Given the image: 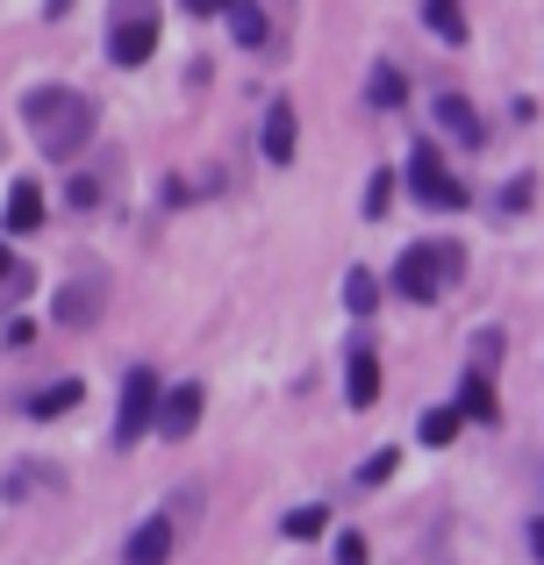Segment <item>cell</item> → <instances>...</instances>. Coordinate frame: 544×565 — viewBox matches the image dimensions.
<instances>
[{"label": "cell", "mask_w": 544, "mask_h": 565, "mask_svg": "<svg viewBox=\"0 0 544 565\" xmlns=\"http://www.w3.org/2000/svg\"><path fill=\"white\" fill-rule=\"evenodd\" d=\"M22 122H29V137H36L43 158H79L86 137H94V100L72 94V86H29Z\"/></svg>", "instance_id": "1"}, {"label": "cell", "mask_w": 544, "mask_h": 565, "mask_svg": "<svg viewBox=\"0 0 544 565\" xmlns=\"http://www.w3.org/2000/svg\"><path fill=\"white\" fill-rule=\"evenodd\" d=\"M151 51H158V0H115V14H108V57L122 72H137Z\"/></svg>", "instance_id": "2"}, {"label": "cell", "mask_w": 544, "mask_h": 565, "mask_svg": "<svg viewBox=\"0 0 544 565\" xmlns=\"http://www.w3.org/2000/svg\"><path fill=\"white\" fill-rule=\"evenodd\" d=\"M459 244H416V250H402V265H394V287L408 294V301H437L445 294V279H459Z\"/></svg>", "instance_id": "3"}, {"label": "cell", "mask_w": 544, "mask_h": 565, "mask_svg": "<svg viewBox=\"0 0 544 565\" xmlns=\"http://www.w3.org/2000/svg\"><path fill=\"white\" fill-rule=\"evenodd\" d=\"M408 186H416L423 207H445V215H459V207H466V186L445 172V158H437L430 143H416V151H408Z\"/></svg>", "instance_id": "4"}, {"label": "cell", "mask_w": 544, "mask_h": 565, "mask_svg": "<svg viewBox=\"0 0 544 565\" xmlns=\"http://www.w3.org/2000/svg\"><path fill=\"white\" fill-rule=\"evenodd\" d=\"M158 394H166V386H158V373H151V365H137V373L122 380V408H115V444H137L143 429H151V415H158Z\"/></svg>", "instance_id": "5"}, {"label": "cell", "mask_w": 544, "mask_h": 565, "mask_svg": "<svg viewBox=\"0 0 544 565\" xmlns=\"http://www.w3.org/2000/svg\"><path fill=\"white\" fill-rule=\"evenodd\" d=\"M201 408H209V401H201V380H186V386H172V394H158L151 429L166 444H186V437H194V423H201Z\"/></svg>", "instance_id": "6"}, {"label": "cell", "mask_w": 544, "mask_h": 565, "mask_svg": "<svg viewBox=\"0 0 544 565\" xmlns=\"http://www.w3.org/2000/svg\"><path fill=\"white\" fill-rule=\"evenodd\" d=\"M344 401H351V408H373V401H380V359H373V344H351L344 351Z\"/></svg>", "instance_id": "7"}, {"label": "cell", "mask_w": 544, "mask_h": 565, "mask_svg": "<svg viewBox=\"0 0 544 565\" xmlns=\"http://www.w3.org/2000/svg\"><path fill=\"white\" fill-rule=\"evenodd\" d=\"M258 151H266V166H294V108H287V100H273V108H266Z\"/></svg>", "instance_id": "8"}, {"label": "cell", "mask_w": 544, "mask_h": 565, "mask_svg": "<svg viewBox=\"0 0 544 565\" xmlns=\"http://www.w3.org/2000/svg\"><path fill=\"white\" fill-rule=\"evenodd\" d=\"M94 316H100V273L94 279H72V287L57 294V322H65V330H86Z\"/></svg>", "instance_id": "9"}, {"label": "cell", "mask_w": 544, "mask_h": 565, "mask_svg": "<svg viewBox=\"0 0 544 565\" xmlns=\"http://www.w3.org/2000/svg\"><path fill=\"white\" fill-rule=\"evenodd\" d=\"M122 558H129V565H166V558H172V515H151V523L129 537Z\"/></svg>", "instance_id": "10"}, {"label": "cell", "mask_w": 544, "mask_h": 565, "mask_svg": "<svg viewBox=\"0 0 544 565\" xmlns=\"http://www.w3.org/2000/svg\"><path fill=\"white\" fill-rule=\"evenodd\" d=\"M437 122H445L451 129V137H459V143H480V137H488V129H480V115H473V100H466V94H437Z\"/></svg>", "instance_id": "11"}, {"label": "cell", "mask_w": 544, "mask_h": 565, "mask_svg": "<svg viewBox=\"0 0 544 565\" xmlns=\"http://www.w3.org/2000/svg\"><path fill=\"white\" fill-rule=\"evenodd\" d=\"M86 401V380H57V386H43V394H29V415L36 423H57L65 408H79Z\"/></svg>", "instance_id": "12"}, {"label": "cell", "mask_w": 544, "mask_h": 565, "mask_svg": "<svg viewBox=\"0 0 544 565\" xmlns=\"http://www.w3.org/2000/svg\"><path fill=\"white\" fill-rule=\"evenodd\" d=\"M0 222H8V236H29V230H36V222H43V193L22 180V186L8 193V215H0Z\"/></svg>", "instance_id": "13"}, {"label": "cell", "mask_w": 544, "mask_h": 565, "mask_svg": "<svg viewBox=\"0 0 544 565\" xmlns=\"http://www.w3.org/2000/svg\"><path fill=\"white\" fill-rule=\"evenodd\" d=\"M230 36L244 43V51H258V43H266V8H258V0H230Z\"/></svg>", "instance_id": "14"}, {"label": "cell", "mask_w": 544, "mask_h": 565, "mask_svg": "<svg viewBox=\"0 0 544 565\" xmlns=\"http://www.w3.org/2000/svg\"><path fill=\"white\" fill-rule=\"evenodd\" d=\"M423 22H430V36H437V43H451V51L466 43V14H459V0H423Z\"/></svg>", "instance_id": "15"}, {"label": "cell", "mask_w": 544, "mask_h": 565, "mask_svg": "<svg viewBox=\"0 0 544 565\" xmlns=\"http://www.w3.org/2000/svg\"><path fill=\"white\" fill-rule=\"evenodd\" d=\"M494 386H488V373H473L466 380V394H459V423H494Z\"/></svg>", "instance_id": "16"}, {"label": "cell", "mask_w": 544, "mask_h": 565, "mask_svg": "<svg viewBox=\"0 0 544 565\" xmlns=\"http://www.w3.org/2000/svg\"><path fill=\"white\" fill-rule=\"evenodd\" d=\"M344 308H351V316H373V308H380V279L365 273V265L344 273Z\"/></svg>", "instance_id": "17"}, {"label": "cell", "mask_w": 544, "mask_h": 565, "mask_svg": "<svg viewBox=\"0 0 544 565\" xmlns=\"http://www.w3.org/2000/svg\"><path fill=\"white\" fill-rule=\"evenodd\" d=\"M416 437H423V444H451V437H459V408H430V415L416 423Z\"/></svg>", "instance_id": "18"}, {"label": "cell", "mask_w": 544, "mask_h": 565, "mask_svg": "<svg viewBox=\"0 0 544 565\" xmlns=\"http://www.w3.org/2000/svg\"><path fill=\"white\" fill-rule=\"evenodd\" d=\"M279 530L308 544V537H322V530H330V509H322V501H316V509H294V515H287V523H279Z\"/></svg>", "instance_id": "19"}, {"label": "cell", "mask_w": 544, "mask_h": 565, "mask_svg": "<svg viewBox=\"0 0 544 565\" xmlns=\"http://www.w3.org/2000/svg\"><path fill=\"white\" fill-rule=\"evenodd\" d=\"M365 94H373V108H402V72L373 65V86H365Z\"/></svg>", "instance_id": "20"}, {"label": "cell", "mask_w": 544, "mask_h": 565, "mask_svg": "<svg viewBox=\"0 0 544 565\" xmlns=\"http://www.w3.org/2000/svg\"><path fill=\"white\" fill-rule=\"evenodd\" d=\"M394 466H402V451H373L359 466V487H380V480H394Z\"/></svg>", "instance_id": "21"}, {"label": "cell", "mask_w": 544, "mask_h": 565, "mask_svg": "<svg viewBox=\"0 0 544 565\" xmlns=\"http://www.w3.org/2000/svg\"><path fill=\"white\" fill-rule=\"evenodd\" d=\"M387 201H394L387 172H373V180H365V215H387Z\"/></svg>", "instance_id": "22"}, {"label": "cell", "mask_w": 544, "mask_h": 565, "mask_svg": "<svg viewBox=\"0 0 544 565\" xmlns=\"http://www.w3.org/2000/svg\"><path fill=\"white\" fill-rule=\"evenodd\" d=\"M65 201H72V207H94V201H100V180H86V172H79V180L65 186Z\"/></svg>", "instance_id": "23"}, {"label": "cell", "mask_w": 544, "mask_h": 565, "mask_svg": "<svg viewBox=\"0 0 544 565\" xmlns=\"http://www.w3.org/2000/svg\"><path fill=\"white\" fill-rule=\"evenodd\" d=\"M8 344H14V351H29V344H36V322L14 316V322H8Z\"/></svg>", "instance_id": "24"}, {"label": "cell", "mask_w": 544, "mask_h": 565, "mask_svg": "<svg viewBox=\"0 0 544 565\" xmlns=\"http://www.w3.org/2000/svg\"><path fill=\"white\" fill-rule=\"evenodd\" d=\"M337 565H365V537H337Z\"/></svg>", "instance_id": "25"}, {"label": "cell", "mask_w": 544, "mask_h": 565, "mask_svg": "<svg viewBox=\"0 0 544 565\" xmlns=\"http://www.w3.org/2000/svg\"><path fill=\"white\" fill-rule=\"evenodd\" d=\"M180 8H186V14H223L230 0H180Z\"/></svg>", "instance_id": "26"}, {"label": "cell", "mask_w": 544, "mask_h": 565, "mask_svg": "<svg viewBox=\"0 0 544 565\" xmlns=\"http://www.w3.org/2000/svg\"><path fill=\"white\" fill-rule=\"evenodd\" d=\"M0 279H14V258H8V244H0Z\"/></svg>", "instance_id": "27"}]
</instances>
